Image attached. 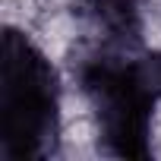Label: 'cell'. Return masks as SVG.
<instances>
[{
	"label": "cell",
	"mask_w": 161,
	"mask_h": 161,
	"mask_svg": "<svg viewBox=\"0 0 161 161\" xmlns=\"http://www.w3.org/2000/svg\"><path fill=\"white\" fill-rule=\"evenodd\" d=\"M60 136V76L44 47L7 29L0 51V155L44 158Z\"/></svg>",
	"instance_id": "2"
},
{
	"label": "cell",
	"mask_w": 161,
	"mask_h": 161,
	"mask_svg": "<svg viewBox=\"0 0 161 161\" xmlns=\"http://www.w3.org/2000/svg\"><path fill=\"white\" fill-rule=\"evenodd\" d=\"M158 76H161V60H158Z\"/></svg>",
	"instance_id": "3"
},
{
	"label": "cell",
	"mask_w": 161,
	"mask_h": 161,
	"mask_svg": "<svg viewBox=\"0 0 161 161\" xmlns=\"http://www.w3.org/2000/svg\"><path fill=\"white\" fill-rule=\"evenodd\" d=\"M98 139L111 155H148L155 104L161 98L158 60H145L130 44H89L76 66Z\"/></svg>",
	"instance_id": "1"
}]
</instances>
